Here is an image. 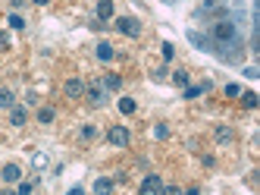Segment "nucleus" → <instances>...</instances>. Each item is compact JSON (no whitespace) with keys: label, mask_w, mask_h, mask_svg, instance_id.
Returning a JSON list of instances; mask_svg holds the SVG:
<instances>
[{"label":"nucleus","mask_w":260,"mask_h":195,"mask_svg":"<svg viewBox=\"0 0 260 195\" xmlns=\"http://www.w3.org/2000/svg\"><path fill=\"white\" fill-rule=\"evenodd\" d=\"M85 98H88L94 107H100L103 101H107V88H103V82H100V79L88 82V85H85Z\"/></svg>","instance_id":"f257e3e1"},{"label":"nucleus","mask_w":260,"mask_h":195,"mask_svg":"<svg viewBox=\"0 0 260 195\" xmlns=\"http://www.w3.org/2000/svg\"><path fill=\"white\" fill-rule=\"evenodd\" d=\"M116 29L123 32L126 38H138V35H141V22H138L135 16H119V19H116Z\"/></svg>","instance_id":"f03ea898"},{"label":"nucleus","mask_w":260,"mask_h":195,"mask_svg":"<svg viewBox=\"0 0 260 195\" xmlns=\"http://www.w3.org/2000/svg\"><path fill=\"white\" fill-rule=\"evenodd\" d=\"M107 142H110L113 148H126V145H129V129H126V126H110Z\"/></svg>","instance_id":"7ed1b4c3"},{"label":"nucleus","mask_w":260,"mask_h":195,"mask_svg":"<svg viewBox=\"0 0 260 195\" xmlns=\"http://www.w3.org/2000/svg\"><path fill=\"white\" fill-rule=\"evenodd\" d=\"M160 189H163L160 176H157V173H147L144 183H141V189H138V195H160Z\"/></svg>","instance_id":"20e7f679"},{"label":"nucleus","mask_w":260,"mask_h":195,"mask_svg":"<svg viewBox=\"0 0 260 195\" xmlns=\"http://www.w3.org/2000/svg\"><path fill=\"white\" fill-rule=\"evenodd\" d=\"M63 91H66V98H82L85 95V82L82 79H69L63 85Z\"/></svg>","instance_id":"39448f33"},{"label":"nucleus","mask_w":260,"mask_h":195,"mask_svg":"<svg viewBox=\"0 0 260 195\" xmlns=\"http://www.w3.org/2000/svg\"><path fill=\"white\" fill-rule=\"evenodd\" d=\"M94 54H98V60H103V63H107V60H113V57H116V50H113V44H110V41H100Z\"/></svg>","instance_id":"423d86ee"},{"label":"nucleus","mask_w":260,"mask_h":195,"mask_svg":"<svg viewBox=\"0 0 260 195\" xmlns=\"http://www.w3.org/2000/svg\"><path fill=\"white\" fill-rule=\"evenodd\" d=\"M0 176H3L6 183H19V180H22V170H19L16 164H6L3 170H0Z\"/></svg>","instance_id":"0eeeda50"},{"label":"nucleus","mask_w":260,"mask_h":195,"mask_svg":"<svg viewBox=\"0 0 260 195\" xmlns=\"http://www.w3.org/2000/svg\"><path fill=\"white\" fill-rule=\"evenodd\" d=\"M110 16H113V0H100V3H98V19L107 22Z\"/></svg>","instance_id":"6e6552de"},{"label":"nucleus","mask_w":260,"mask_h":195,"mask_svg":"<svg viewBox=\"0 0 260 195\" xmlns=\"http://www.w3.org/2000/svg\"><path fill=\"white\" fill-rule=\"evenodd\" d=\"M188 41H192V44H197L201 50H210V38L201 35V32H188Z\"/></svg>","instance_id":"1a4fd4ad"},{"label":"nucleus","mask_w":260,"mask_h":195,"mask_svg":"<svg viewBox=\"0 0 260 195\" xmlns=\"http://www.w3.org/2000/svg\"><path fill=\"white\" fill-rule=\"evenodd\" d=\"M113 192V180H107V176H100L98 183H94V195H110Z\"/></svg>","instance_id":"9d476101"},{"label":"nucleus","mask_w":260,"mask_h":195,"mask_svg":"<svg viewBox=\"0 0 260 195\" xmlns=\"http://www.w3.org/2000/svg\"><path fill=\"white\" fill-rule=\"evenodd\" d=\"M232 139H235V132H232L229 126H216V142H220V145H229Z\"/></svg>","instance_id":"9b49d317"},{"label":"nucleus","mask_w":260,"mask_h":195,"mask_svg":"<svg viewBox=\"0 0 260 195\" xmlns=\"http://www.w3.org/2000/svg\"><path fill=\"white\" fill-rule=\"evenodd\" d=\"M25 117H29L25 107H10V123L13 126H25Z\"/></svg>","instance_id":"f8f14e48"},{"label":"nucleus","mask_w":260,"mask_h":195,"mask_svg":"<svg viewBox=\"0 0 260 195\" xmlns=\"http://www.w3.org/2000/svg\"><path fill=\"white\" fill-rule=\"evenodd\" d=\"M0 107H3V110L16 107V98H13V91H10V88H0Z\"/></svg>","instance_id":"ddd939ff"},{"label":"nucleus","mask_w":260,"mask_h":195,"mask_svg":"<svg viewBox=\"0 0 260 195\" xmlns=\"http://www.w3.org/2000/svg\"><path fill=\"white\" fill-rule=\"evenodd\" d=\"M47 164H50V160H47L44 151H34V155H32V167H34V170H44Z\"/></svg>","instance_id":"4468645a"},{"label":"nucleus","mask_w":260,"mask_h":195,"mask_svg":"<svg viewBox=\"0 0 260 195\" xmlns=\"http://www.w3.org/2000/svg\"><path fill=\"white\" fill-rule=\"evenodd\" d=\"M238 98H241V104H245L248 110H254V107H257V95H254V91H241Z\"/></svg>","instance_id":"2eb2a0df"},{"label":"nucleus","mask_w":260,"mask_h":195,"mask_svg":"<svg viewBox=\"0 0 260 195\" xmlns=\"http://www.w3.org/2000/svg\"><path fill=\"white\" fill-rule=\"evenodd\" d=\"M100 82H103V88H107V91H110V88H119V85H123V79H119V76H103Z\"/></svg>","instance_id":"dca6fc26"},{"label":"nucleus","mask_w":260,"mask_h":195,"mask_svg":"<svg viewBox=\"0 0 260 195\" xmlns=\"http://www.w3.org/2000/svg\"><path fill=\"white\" fill-rule=\"evenodd\" d=\"M38 120L41 123H54V107H41L38 110Z\"/></svg>","instance_id":"f3484780"},{"label":"nucleus","mask_w":260,"mask_h":195,"mask_svg":"<svg viewBox=\"0 0 260 195\" xmlns=\"http://www.w3.org/2000/svg\"><path fill=\"white\" fill-rule=\"evenodd\" d=\"M172 82H176V85H182V88H185V85H188V73H185V70L172 73Z\"/></svg>","instance_id":"a211bd4d"},{"label":"nucleus","mask_w":260,"mask_h":195,"mask_svg":"<svg viewBox=\"0 0 260 195\" xmlns=\"http://www.w3.org/2000/svg\"><path fill=\"white\" fill-rule=\"evenodd\" d=\"M119 110H123V114H135V101L132 98H123V101H119Z\"/></svg>","instance_id":"6ab92c4d"},{"label":"nucleus","mask_w":260,"mask_h":195,"mask_svg":"<svg viewBox=\"0 0 260 195\" xmlns=\"http://www.w3.org/2000/svg\"><path fill=\"white\" fill-rule=\"evenodd\" d=\"M6 22H10V29H16V32H19V29H25V19H22V16H16V13H13Z\"/></svg>","instance_id":"aec40b11"},{"label":"nucleus","mask_w":260,"mask_h":195,"mask_svg":"<svg viewBox=\"0 0 260 195\" xmlns=\"http://www.w3.org/2000/svg\"><path fill=\"white\" fill-rule=\"evenodd\" d=\"M160 47H163V60H172V57H176V47H172L169 41H163Z\"/></svg>","instance_id":"412c9836"},{"label":"nucleus","mask_w":260,"mask_h":195,"mask_svg":"<svg viewBox=\"0 0 260 195\" xmlns=\"http://www.w3.org/2000/svg\"><path fill=\"white\" fill-rule=\"evenodd\" d=\"M241 95V85H235V82H229L226 85V98H238Z\"/></svg>","instance_id":"4be33fe9"},{"label":"nucleus","mask_w":260,"mask_h":195,"mask_svg":"<svg viewBox=\"0 0 260 195\" xmlns=\"http://www.w3.org/2000/svg\"><path fill=\"white\" fill-rule=\"evenodd\" d=\"M160 195H182V189H179V186H163Z\"/></svg>","instance_id":"5701e85b"},{"label":"nucleus","mask_w":260,"mask_h":195,"mask_svg":"<svg viewBox=\"0 0 260 195\" xmlns=\"http://www.w3.org/2000/svg\"><path fill=\"white\" fill-rule=\"evenodd\" d=\"M166 73H169V70H166V66H157V70H154L151 76H154V79H157V82H160V79H166Z\"/></svg>","instance_id":"b1692460"},{"label":"nucleus","mask_w":260,"mask_h":195,"mask_svg":"<svg viewBox=\"0 0 260 195\" xmlns=\"http://www.w3.org/2000/svg\"><path fill=\"white\" fill-rule=\"evenodd\" d=\"M0 50H10V35L6 32H0Z\"/></svg>","instance_id":"393cba45"},{"label":"nucleus","mask_w":260,"mask_h":195,"mask_svg":"<svg viewBox=\"0 0 260 195\" xmlns=\"http://www.w3.org/2000/svg\"><path fill=\"white\" fill-rule=\"evenodd\" d=\"M32 189H34L32 183H19V192H16V195H32Z\"/></svg>","instance_id":"a878e982"},{"label":"nucleus","mask_w":260,"mask_h":195,"mask_svg":"<svg viewBox=\"0 0 260 195\" xmlns=\"http://www.w3.org/2000/svg\"><path fill=\"white\" fill-rule=\"evenodd\" d=\"M82 139H94V126H85V129H82Z\"/></svg>","instance_id":"bb28decb"},{"label":"nucleus","mask_w":260,"mask_h":195,"mask_svg":"<svg viewBox=\"0 0 260 195\" xmlns=\"http://www.w3.org/2000/svg\"><path fill=\"white\" fill-rule=\"evenodd\" d=\"M245 76H248V79H257L260 73H257V66H248V70H245Z\"/></svg>","instance_id":"cd10ccee"},{"label":"nucleus","mask_w":260,"mask_h":195,"mask_svg":"<svg viewBox=\"0 0 260 195\" xmlns=\"http://www.w3.org/2000/svg\"><path fill=\"white\" fill-rule=\"evenodd\" d=\"M66 195H85V189H82V186H72V189H69Z\"/></svg>","instance_id":"c85d7f7f"},{"label":"nucleus","mask_w":260,"mask_h":195,"mask_svg":"<svg viewBox=\"0 0 260 195\" xmlns=\"http://www.w3.org/2000/svg\"><path fill=\"white\" fill-rule=\"evenodd\" d=\"M34 3H38V6H47V3H50V0H34Z\"/></svg>","instance_id":"c756f323"},{"label":"nucleus","mask_w":260,"mask_h":195,"mask_svg":"<svg viewBox=\"0 0 260 195\" xmlns=\"http://www.w3.org/2000/svg\"><path fill=\"white\" fill-rule=\"evenodd\" d=\"M185 195H201V192H197V189H188V192H185Z\"/></svg>","instance_id":"7c9ffc66"},{"label":"nucleus","mask_w":260,"mask_h":195,"mask_svg":"<svg viewBox=\"0 0 260 195\" xmlns=\"http://www.w3.org/2000/svg\"><path fill=\"white\" fill-rule=\"evenodd\" d=\"M3 195H16V192H3Z\"/></svg>","instance_id":"2f4dec72"},{"label":"nucleus","mask_w":260,"mask_h":195,"mask_svg":"<svg viewBox=\"0 0 260 195\" xmlns=\"http://www.w3.org/2000/svg\"><path fill=\"white\" fill-rule=\"evenodd\" d=\"M163 3H172V0H163Z\"/></svg>","instance_id":"473e14b6"}]
</instances>
